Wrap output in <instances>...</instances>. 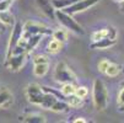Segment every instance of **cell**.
Returning <instances> with one entry per match:
<instances>
[{
	"label": "cell",
	"instance_id": "1",
	"mask_svg": "<svg viewBox=\"0 0 124 123\" xmlns=\"http://www.w3.org/2000/svg\"><path fill=\"white\" fill-rule=\"evenodd\" d=\"M92 98H93V105L97 111H103L107 107L108 103V91L106 87L104 82L101 79H96L93 81V87H92Z\"/></svg>",
	"mask_w": 124,
	"mask_h": 123
},
{
	"label": "cell",
	"instance_id": "2",
	"mask_svg": "<svg viewBox=\"0 0 124 123\" xmlns=\"http://www.w3.org/2000/svg\"><path fill=\"white\" fill-rule=\"evenodd\" d=\"M55 19L58 20L59 24H62L70 32H74L75 34H81V36L85 33L82 26L74 19L73 15L65 12L64 10H57L55 11Z\"/></svg>",
	"mask_w": 124,
	"mask_h": 123
},
{
	"label": "cell",
	"instance_id": "3",
	"mask_svg": "<svg viewBox=\"0 0 124 123\" xmlns=\"http://www.w3.org/2000/svg\"><path fill=\"white\" fill-rule=\"evenodd\" d=\"M54 80L57 82H60V84H65V82H74L76 81V76L74 74V72L70 69L65 62H59L55 68H54Z\"/></svg>",
	"mask_w": 124,
	"mask_h": 123
},
{
	"label": "cell",
	"instance_id": "4",
	"mask_svg": "<svg viewBox=\"0 0 124 123\" xmlns=\"http://www.w3.org/2000/svg\"><path fill=\"white\" fill-rule=\"evenodd\" d=\"M26 95L31 103L37 105V106H42L44 96H46V90L39 84L32 82V84H28L26 87Z\"/></svg>",
	"mask_w": 124,
	"mask_h": 123
},
{
	"label": "cell",
	"instance_id": "5",
	"mask_svg": "<svg viewBox=\"0 0 124 123\" xmlns=\"http://www.w3.org/2000/svg\"><path fill=\"white\" fill-rule=\"evenodd\" d=\"M27 59V52L22 53H14L10 57L5 58V66L11 70V72H19V70L25 65Z\"/></svg>",
	"mask_w": 124,
	"mask_h": 123
},
{
	"label": "cell",
	"instance_id": "6",
	"mask_svg": "<svg viewBox=\"0 0 124 123\" xmlns=\"http://www.w3.org/2000/svg\"><path fill=\"white\" fill-rule=\"evenodd\" d=\"M23 37V25H21V22H17L12 26V32L10 34V40H9V44H8V50H6V57H9L12 50L15 49V47L20 43L21 38Z\"/></svg>",
	"mask_w": 124,
	"mask_h": 123
},
{
	"label": "cell",
	"instance_id": "7",
	"mask_svg": "<svg viewBox=\"0 0 124 123\" xmlns=\"http://www.w3.org/2000/svg\"><path fill=\"white\" fill-rule=\"evenodd\" d=\"M53 31L49 30L48 27H44L43 25L27 21L23 25V37H28L32 34H52Z\"/></svg>",
	"mask_w": 124,
	"mask_h": 123
},
{
	"label": "cell",
	"instance_id": "8",
	"mask_svg": "<svg viewBox=\"0 0 124 123\" xmlns=\"http://www.w3.org/2000/svg\"><path fill=\"white\" fill-rule=\"evenodd\" d=\"M98 1L100 0H78V1L74 3L73 5H70L65 9H62V10H64L65 12H68L70 15H74V14H78V12H81V11H85L87 9L92 8Z\"/></svg>",
	"mask_w": 124,
	"mask_h": 123
},
{
	"label": "cell",
	"instance_id": "9",
	"mask_svg": "<svg viewBox=\"0 0 124 123\" xmlns=\"http://www.w3.org/2000/svg\"><path fill=\"white\" fill-rule=\"evenodd\" d=\"M36 4L46 16L50 17V19H55L57 9L54 8V5H53L52 0H36Z\"/></svg>",
	"mask_w": 124,
	"mask_h": 123
},
{
	"label": "cell",
	"instance_id": "10",
	"mask_svg": "<svg viewBox=\"0 0 124 123\" xmlns=\"http://www.w3.org/2000/svg\"><path fill=\"white\" fill-rule=\"evenodd\" d=\"M14 102V95L6 86H0V108H9Z\"/></svg>",
	"mask_w": 124,
	"mask_h": 123
},
{
	"label": "cell",
	"instance_id": "11",
	"mask_svg": "<svg viewBox=\"0 0 124 123\" xmlns=\"http://www.w3.org/2000/svg\"><path fill=\"white\" fill-rule=\"evenodd\" d=\"M116 42H117V40H114V38L104 37L98 41H92V43L90 44V48L91 49H107V48L114 46Z\"/></svg>",
	"mask_w": 124,
	"mask_h": 123
},
{
	"label": "cell",
	"instance_id": "12",
	"mask_svg": "<svg viewBox=\"0 0 124 123\" xmlns=\"http://www.w3.org/2000/svg\"><path fill=\"white\" fill-rule=\"evenodd\" d=\"M20 121L26 122V123H44L46 117L39 115V113H28L25 116H20Z\"/></svg>",
	"mask_w": 124,
	"mask_h": 123
},
{
	"label": "cell",
	"instance_id": "13",
	"mask_svg": "<svg viewBox=\"0 0 124 123\" xmlns=\"http://www.w3.org/2000/svg\"><path fill=\"white\" fill-rule=\"evenodd\" d=\"M0 22H1L4 26H14L16 24L15 16L11 11L6 10V11H0Z\"/></svg>",
	"mask_w": 124,
	"mask_h": 123
},
{
	"label": "cell",
	"instance_id": "14",
	"mask_svg": "<svg viewBox=\"0 0 124 123\" xmlns=\"http://www.w3.org/2000/svg\"><path fill=\"white\" fill-rule=\"evenodd\" d=\"M48 69H49V62L47 63H37L34 64V69H33V74L36 76H44L48 73Z\"/></svg>",
	"mask_w": 124,
	"mask_h": 123
},
{
	"label": "cell",
	"instance_id": "15",
	"mask_svg": "<svg viewBox=\"0 0 124 123\" xmlns=\"http://www.w3.org/2000/svg\"><path fill=\"white\" fill-rule=\"evenodd\" d=\"M70 108V105L64 101V100H57V102L53 105V107L50 108L53 112H68Z\"/></svg>",
	"mask_w": 124,
	"mask_h": 123
},
{
	"label": "cell",
	"instance_id": "16",
	"mask_svg": "<svg viewBox=\"0 0 124 123\" xmlns=\"http://www.w3.org/2000/svg\"><path fill=\"white\" fill-rule=\"evenodd\" d=\"M60 91H62V94H63L64 97H68V96H70V95L75 94L76 86H75L74 82H65V84H63V87L60 89Z\"/></svg>",
	"mask_w": 124,
	"mask_h": 123
},
{
	"label": "cell",
	"instance_id": "17",
	"mask_svg": "<svg viewBox=\"0 0 124 123\" xmlns=\"http://www.w3.org/2000/svg\"><path fill=\"white\" fill-rule=\"evenodd\" d=\"M82 100H84V98L79 97L76 94H73V95L68 96L66 102L70 105V107H80L81 105H82Z\"/></svg>",
	"mask_w": 124,
	"mask_h": 123
},
{
	"label": "cell",
	"instance_id": "18",
	"mask_svg": "<svg viewBox=\"0 0 124 123\" xmlns=\"http://www.w3.org/2000/svg\"><path fill=\"white\" fill-rule=\"evenodd\" d=\"M122 72V65H119V64H114V63H111L109 64V66H108V69L106 70V73L104 74H107L108 76H117L119 73Z\"/></svg>",
	"mask_w": 124,
	"mask_h": 123
},
{
	"label": "cell",
	"instance_id": "19",
	"mask_svg": "<svg viewBox=\"0 0 124 123\" xmlns=\"http://www.w3.org/2000/svg\"><path fill=\"white\" fill-rule=\"evenodd\" d=\"M62 49V42L60 41H58V40H53V41H50L49 42V44H48V52L49 53H58V52Z\"/></svg>",
	"mask_w": 124,
	"mask_h": 123
},
{
	"label": "cell",
	"instance_id": "20",
	"mask_svg": "<svg viewBox=\"0 0 124 123\" xmlns=\"http://www.w3.org/2000/svg\"><path fill=\"white\" fill-rule=\"evenodd\" d=\"M52 36H53V38H55L63 43L68 40V32L65 30H55V31H53Z\"/></svg>",
	"mask_w": 124,
	"mask_h": 123
},
{
	"label": "cell",
	"instance_id": "21",
	"mask_svg": "<svg viewBox=\"0 0 124 123\" xmlns=\"http://www.w3.org/2000/svg\"><path fill=\"white\" fill-rule=\"evenodd\" d=\"M75 94H76L79 97L85 98V97L87 96V94H88V90H87V87H85V86H79V87H76Z\"/></svg>",
	"mask_w": 124,
	"mask_h": 123
},
{
	"label": "cell",
	"instance_id": "22",
	"mask_svg": "<svg viewBox=\"0 0 124 123\" xmlns=\"http://www.w3.org/2000/svg\"><path fill=\"white\" fill-rule=\"evenodd\" d=\"M109 64H111V62H109V60H107V59L101 60V62L98 63V70H100L101 73H106V70L108 69Z\"/></svg>",
	"mask_w": 124,
	"mask_h": 123
},
{
	"label": "cell",
	"instance_id": "23",
	"mask_svg": "<svg viewBox=\"0 0 124 123\" xmlns=\"http://www.w3.org/2000/svg\"><path fill=\"white\" fill-rule=\"evenodd\" d=\"M12 0H0V11H6L10 9Z\"/></svg>",
	"mask_w": 124,
	"mask_h": 123
},
{
	"label": "cell",
	"instance_id": "24",
	"mask_svg": "<svg viewBox=\"0 0 124 123\" xmlns=\"http://www.w3.org/2000/svg\"><path fill=\"white\" fill-rule=\"evenodd\" d=\"M122 86H123L122 90L118 94V106L123 107V110H124V85H122Z\"/></svg>",
	"mask_w": 124,
	"mask_h": 123
},
{
	"label": "cell",
	"instance_id": "25",
	"mask_svg": "<svg viewBox=\"0 0 124 123\" xmlns=\"http://www.w3.org/2000/svg\"><path fill=\"white\" fill-rule=\"evenodd\" d=\"M47 62H48V59L44 56H36L33 58V63L34 64H37V63H47Z\"/></svg>",
	"mask_w": 124,
	"mask_h": 123
},
{
	"label": "cell",
	"instance_id": "26",
	"mask_svg": "<svg viewBox=\"0 0 124 123\" xmlns=\"http://www.w3.org/2000/svg\"><path fill=\"white\" fill-rule=\"evenodd\" d=\"M119 8H120V10L124 12V0H122V1L119 3Z\"/></svg>",
	"mask_w": 124,
	"mask_h": 123
},
{
	"label": "cell",
	"instance_id": "27",
	"mask_svg": "<svg viewBox=\"0 0 124 123\" xmlns=\"http://www.w3.org/2000/svg\"><path fill=\"white\" fill-rule=\"evenodd\" d=\"M74 122H75V123H79V122H84V123H85L86 121H85V119H82V118H80V119H75Z\"/></svg>",
	"mask_w": 124,
	"mask_h": 123
},
{
	"label": "cell",
	"instance_id": "28",
	"mask_svg": "<svg viewBox=\"0 0 124 123\" xmlns=\"http://www.w3.org/2000/svg\"><path fill=\"white\" fill-rule=\"evenodd\" d=\"M3 30H4V25L0 22V32H3Z\"/></svg>",
	"mask_w": 124,
	"mask_h": 123
},
{
	"label": "cell",
	"instance_id": "29",
	"mask_svg": "<svg viewBox=\"0 0 124 123\" xmlns=\"http://www.w3.org/2000/svg\"><path fill=\"white\" fill-rule=\"evenodd\" d=\"M114 1H117V3H120V1H122V0H114Z\"/></svg>",
	"mask_w": 124,
	"mask_h": 123
}]
</instances>
